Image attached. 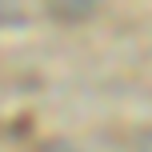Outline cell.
<instances>
[{"label": "cell", "instance_id": "6da1fadb", "mask_svg": "<svg viewBox=\"0 0 152 152\" xmlns=\"http://www.w3.org/2000/svg\"><path fill=\"white\" fill-rule=\"evenodd\" d=\"M132 152H152V128H144L136 140H132Z\"/></svg>", "mask_w": 152, "mask_h": 152}]
</instances>
